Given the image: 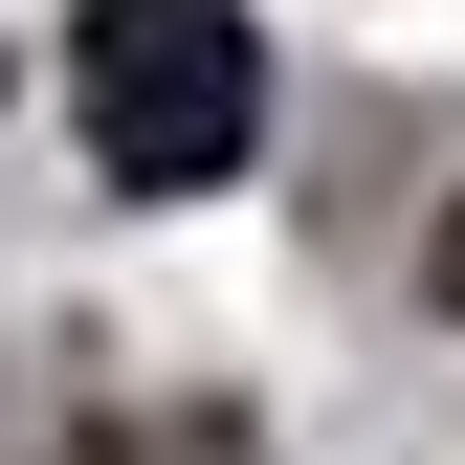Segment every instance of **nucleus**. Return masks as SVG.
<instances>
[{
  "mask_svg": "<svg viewBox=\"0 0 465 465\" xmlns=\"http://www.w3.org/2000/svg\"><path fill=\"white\" fill-rule=\"evenodd\" d=\"M67 111H89L111 200H200L266 134V45H244V0H89L67 23Z\"/></svg>",
  "mask_w": 465,
  "mask_h": 465,
  "instance_id": "1",
  "label": "nucleus"
}]
</instances>
